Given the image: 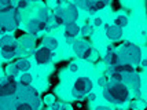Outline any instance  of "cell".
<instances>
[{"mask_svg":"<svg viewBox=\"0 0 147 110\" xmlns=\"http://www.w3.org/2000/svg\"><path fill=\"white\" fill-rule=\"evenodd\" d=\"M14 97L19 102H26L30 105V107L33 110H40L41 109V101L38 98V92L36 88H33L32 85H26V84H17V90Z\"/></svg>","mask_w":147,"mask_h":110,"instance_id":"cell-2","label":"cell"},{"mask_svg":"<svg viewBox=\"0 0 147 110\" xmlns=\"http://www.w3.org/2000/svg\"><path fill=\"white\" fill-rule=\"evenodd\" d=\"M17 80L13 76H7V77L0 80V97H8L14 95L17 90Z\"/></svg>","mask_w":147,"mask_h":110,"instance_id":"cell-8","label":"cell"},{"mask_svg":"<svg viewBox=\"0 0 147 110\" xmlns=\"http://www.w3.org/2000/svg\"><path fill=\"white\" fill-rule=\"evenodd\" d=\"M14 63H15V66H17L18 72H22V73L29 72V69H30V62H29V59H26V58L18 59V61L14 62Z\"/></svg>","mask_w":147,"mask_h":110,"instance_id":"cell-17","label":"cell"},{"mask_svg":"<svg viewBox=\"0 0 147 110\" xmlns=\"http://www.w3.org/2000/svg\"><path fill=\"white\" fill-rule=\"evenodd\" d=\"M19 43H21V45L22 47H33L34 45V39H33V34H29V33H26V34H24L22 37H21V40H19ZM18 43V44H19Z\"/></svg>","mask_w":147,"mask_h":110,"instance_id":"cell-18","label":"cell"},{"mask_svg":"<svg viewBox=\"0 0 147 110\" xmlns=\"http://www.w3.org/2000/svg\"><path fill=\"white\" fill-rule=\"evenodd\" d=\"M142 66H147V59H143V61H140Z\"/></svg>","mask_w":147,"mask_h":110,"instance_id":"cell-29","label":"cell"},{"mask_svg":"<svg viewBox=\"0 0 147 110\" xmlns=\"http://www.w3.org/2000/svg\"><path fill=\"white\" fill-rule=\"evenodd\" d=\"M114 25L118 26V28H125V26H128V17L127 15H118V17H115L114 20Z\"/></svg>","mask_w":147,"mask_h":110,"instance_id":"cell-21","label":"cell"},{"mask_svg":"<svg viewBox=\"0 0 147 110\" xmlns=\"http://www.w3.org/2000/svg\"><path fill=\"white\" fill-rule=\"evenodd\" d=\"M78 20V8L74 3H67V6L63 7V13H62V24L69 25L74 24Z\"/></svg>","mask_w":147,"mask_h":110,"instance_id":"cell-9","label":"cell"},{"mask_svg":"<svg viewBox=\"0 0 147 110\" xmlns=\"http://www.w3.org/2000/svg\"><path fill=\"white\" fill-rule=\"evenodd\" d=\"M73 51L77 54V57L83 59H88L92 52V47H91L90 41L85 39H78L73 41Z\"/></svg>","mask_w":147,"mask_h":110,"instance_id":"cell-7","label":"cell"},{"mask_svg":"<svg viewBox=\"0 0 147 110\" xmlns=\"http://www.w3.org/2000/svg\"><path fill=\"white\" fill-rule=\"evenodd\" d=\"M33 81V77L32 74L29 73V72H25V73H22V76L19 77V84H26V85H30Z\"/></svg>","mask_w":147,"mask_h":110,"instance_id":"cell-22","label":"cell"},{"mask_svg":"<svg viewBox=\"0 0 147 110\" xmlns=\"http://www.w3.org/2000/svg\"><path fill=\"white\" fill-rule=\"evenodd\" d=\"M90 99H91V101H95V99H96V95H95V94L90 95Z\"/></svg>","mask_w":147,"mask_h":110,"instance_id":"cell-30","label":"cell"},{"mask_svg":"<svg viewBox=\"0 0 147 110\" xmlns=\"http://www.w3.org/2000/svg\"><path fill=\"white\" fill-rule=\"evenodd\" d=\"M94 90V83L92 80L88 77H78L76 78L74 84H73V97H76L77 99H83L84 97H87L91 91Z\"/></svg>","mask_w":147,"mask_h":110,"instance_id":"cell-6","label":"cell"},{"mask_svg":"<svg viewBox=\"0 0 147 110\" xmlns=\"http://www.w3.org/2000/svg\"><path fill=\"white\" fill-rule=\"evenodd\" d=\"M13 110H33L32 107H30V105L26 103V102H19V101H17L15 102V106H14Z\"/></svg>","mask_w":147,"mask_h":110,"instance_id":"cell-23","label":"cell"},{"mask_svg":"<svg viewBox=\"0 0 147 110\" xmlns=\"http://www.w3.org/2000/svg\"><path fill=\"white\" fill-rule=\"evenodd\" d=\"M95 110H111V109L107 107V106H99V107H96Z\"/></svg>","mask_w":147,"mask_h":110,"instance_id":"cell-28","label":"cell"},{"mask_svg":"<svg viewBox=\"0 0 147 110\" xmlns=\"http://www.w3.org/2000/svg\"><path fill=\"white\" fill-rule=\"evenodd\" d=\"M124 76V84L128 87L129 90H132L135 94L140 92V77L139 74H136L135 72H128V73H122Z\"/></svg>","mask_w":147,"mask_h":110,"instance_id":"cell-10","label":"cell"},{"mask_svg":"<svg viewBox=\"0 0 147 110\" xmlns=\"http://www.w3.org/2000/svg\"><path fill=\"white\" fill-rule=\"evenodd\" d=\"M80 26L77 25L76 22L74 24H69V25H66V28H65V37L69 40V41H71V40H74L80 34Z\"/></svg>","mask_w":147,"mask_h":110,"instance_id":"cell-15","label":"cell"},{"mask_svg":"<svg viewBox=\"0 0 147 110\" xmlns=\"http://www.w3.org/2000/svg\"><path fill=\"white\" fill-rule=\"evenodd\" d=\"M105 63L109 66H115L120 63L118 52H117V50H114L113 47H110L109 50H107V54L105 55Z\"/></svg>","mask_w":147,"mask_h":110,"instance_id":"cell-14","label":"cell"},{"mask_svg":"<svg viewBox=\"0 0 147 110\" xmlns=\"http://www.w3.org/2000/svg\"><path fill=\"white\" fill-rule=\"evenodd\" d=\"M105 29H106V36L111 41H117V40H120L124 36L122 29L115 25H105Z\"/></svg>","mask_w":147,"mask_h":110,"instance_id":"cell-13","label":"cell"},{"mask_svg":"<svg viewBox=\"0 0 147 110\" xmlns=\"http://www.w3.org/2000/svg\"><path fill=\"white\" fill-rule=\"evenodd\" d=\"M17 99L14 95L8 97H0V110H13L15 106Z\"/></svg>","mask_w":147,"mask_h":110,"instance_id":"cell-16","label":"cell"},{"mask_svg":"<svg viewBox=\"0 0 147 110\" xmlns=\"http://www.w3.org/2000/svg\"><path fill=\"white\" fill-rule=\"evenodd\" d=\"M80 32H83L84 34H90V32H91V26H88V25L83 26V29H80Z\"/></svg>","mask_w":147,"mask_h":110,"instance_id":"cell-27","label":"cell"},{"mask_svg":"<svg viewBox=\"0 0 147 110\" xmlns=\"http://www.w3.org/2000/svg\"><path fill=\"white\" fill-rule=\"evenodd\" d=\"M44 29H45V21L40 20L38 17L29 20L25 24V30L29 34H33V36L37 34L38 32H41V30H44Z\"/></svg>","mask_w":147,"mask_h":110,"instance_id":"cell-11","label":"cell"},{"mask_svg":"<svg viewBox=\"0 0 147 110\" xmlns=\"http://www.w3.org/2000/svg\"><path fill=\"white\" fill-rule=\"evenodd\" d=\"M92 22H94V26H100L103 24V20L100 18V17H96V18L92 21Z\"/></svg>","mask_w":147,"mask_h":110,"instance_id":"cell-26","label":"cell"},{"mask_svg":"<svg viewBox=\"0 0 147 110\" xmlns=\"http://www.w3.org/2000/svg\"><path fill=\"white\" fill-rule=\"evenodd\" d=\"M52 50L47 48V47H40L37 51L34 52V59L38 65H45L52 59Z\"/></svg>","mask_w":147,"mask_h":110,"instance_id":"cell-12","label":"cell"},{"mask_svg":"<svg viewBox=\"0 0 147 110\" xmlns=\"http://www.w3.org/2000/svg\"><path fill=\"white\" fill-rule=\"evenodd\" d=\"M14 8L13 0H0V13H6Z\"/></svg>","mask_w":147,"mask_h":110,"instance_id":"cell-20","label":"cell"},{"mask_svg":"<svg viewBox=\"0 0 147 110\" xmlns=\"http://www.w3.org/2000/svg\"><path fill=\"white\" fill-rule=\"evenodd\" d=\"M131 91L124 83L120 81H113V80H107V83L105 85L103 90V97L105 99L113 105H122L129 99Z\"/></svg>","mask_w":147,"mask_h":110,"instance_id":"cell-1","label":"cell"},{"mask_svg":"<svg viewBox=\"0 0 147 110\" xmlns=\"http://www.w3.org/2000/svg\"><path fill=\"white\" fill-rule=\"evenodd\" d=\"M21 18V13L17 7L13 10L0 13V30L1 32H13L18 28V22Z\"/></svg>","mask_w":147,"mask_h":110,"instance_id":"cell-4","label":"cell"},{"mask_svg":"<svg viewBox=\"0 0 147 110\" xmlns=\"http://www.w3.org/2000/svg\"><path fill=\"white\" fill-rule=\"evenodd\" d=\"M41 44H43V47H47L50 50H55L58 47V40L54 37H45V39H43Z\"/></svg>","mask_w":147,"mask_h":110,"instance_id":"cell-19","label":"cell"},{"mask_svg":"<svg viewBox=\"0 0 147 110\" xmlns=\"http://www.w3.org/2000/svg\"><path fill=\"white\" fill-rule=\"evenodd\" d=\"M120 57V63L125 65H139L142 61V51L136 44L132 43H124L117 50Z\"/></svg>","mask_w":147,"mask_h":110,"instance_id":"cell-3","label":"cell"},{"mask_svg":"<svg viewBox=\"0 0 147 110\" xmlns=\"http://www.w3.org/2000/svg\"><path fill=\"white\" fill-rule=\"evenodd\" d=\"M44 102L48 105H52L55 102V98H54V95H47V97L44 98Z\"/></svg>","mask_w":147,"mask_h":110,"instance_id":"cell-24","label":"cell"},{"mask_svg":"<svg viewBox=\"0 0 147 110\" xmlns=\"http://www.w3.org/2000/svg\"><path fill=\"white\" fill-rule=\"evenodd\" d=\"M0 48H1V54L4 59L15 58L19 54L18 41L11 34H3L0 37Z\"/></svg>","mask_w":147,"mask_h":110,"instance_id":"cell-5","label":"cell"},{"mask_svg":"<svg viewBox=\"0 0 147 110\" xmlns=\"http://www.w3.org/2000/svg\"><path fill=\"white\" fill-rule=\"evenodd\" d=\"M69 70H70L71 73H76V72H78V65H77V63H74V62H73V63H70V65H69Z\"/></svg>","mask_w":147,"mask_h":110,"instance_id":"cell-25","label":"cell"}]
</instances>
